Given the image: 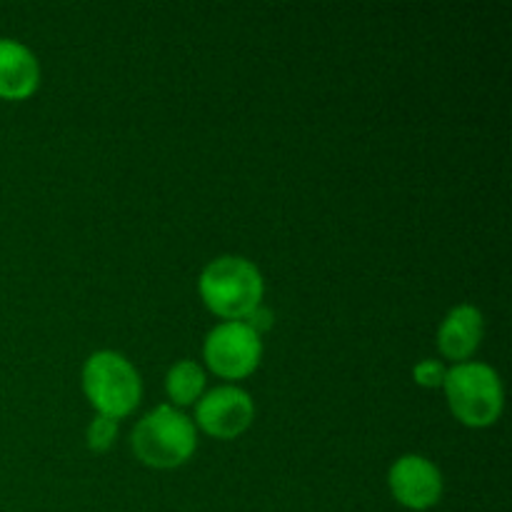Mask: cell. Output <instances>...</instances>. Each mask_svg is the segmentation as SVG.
<instances>
[{
  "label": "cell",
  "instance_id": "1",
  "mask_svg": "<svg viewBox=\"0 0 512 512\" xmlns=\"http://www.w3.org/2000/svg\"><path fill=\"white\" fill-rule=\"evenodd\" d=\"M200 295L215 315L240 320L253 313L263 300V278L258 268L245 258L225 255L203 270Z\"/></svg>",
  "mask_w": 512,
  "mask_h": 512
},
{
  "label": "cell",
  "instance_id": "2",
  "mask_svg": "<svg viewBox=\"0 0 512 512\" xmlns=\"http://www.w3.org/2000/svg\"><path fill=\"white\" fill-rule=\"evenodd\" d=\"M445 395L460 423L485 428L503 410V385L498 373L483 363H463L445 373Z\"/></svg>",
  "mask_w": 512,
  "mask_h": 512
},
{
  "label": "cell",
  "instance_id": "3",
  "mask_svg": "<svg viewBox=\"0 0 512 512\" xmlns=\"http://www.w3.org/2000/svg\"><path fill=\"white\" fill-rule=\"evenodd\" d=\"M133 450L150 468H178L195 450L193 423L170 405H160L138 423Z\"/></svg>",
  "mask_w": 512,
  "mask_h": 512
},
{
  "label": "cell",
  "instance_id": "4",
  "mask_svg": "<svg viewBox=\"0 0 512 512\" xmlns=\"http://www.w3.org/2000/svg\"><path fill=\"white\" fill-rule=\"evenodd\" d=\"M83 388L100 415L125 418L140 400V378L133 365L118 353L90 355L83 368Z\"/></svg>",
  "mask_w": 512,
  "mask_h": 512
},
{
  "label": "cell",
  "instance_id": "5",
  "mask_svg": "<svg viewBox=\"0 0 512 512\" xmlns=\"http://www.w3.org/2000/svg\"><path fill=\"white\" fill-rule=\"evenodd\" d=\"M263 355L260 335L240 320L218 325L205 340V363L220 378L238 380L253 373Z\"/></svg>",
  "mask_w": 512,
  "mask_h": 512
},
{
  "label": "cell",
  "instance_id": "6",
  "mask_svg": "<svg viewBox=\"0 0 512 512\" xmlns=\"http://www.w3.org/2000/svg\"><path fill=\"white\" fill-rule=\"evenodd\" d=\"M195 418L208 435L230 440L253 423V400L238 388H218L200 400Z\"/></svg>",
  "mask_w": 512,
  "mask_h": 512
},
{
  "label": "cell",
  "instance_id": "7",
  "mask_svg": "<svg viewBox=\"0 0 512 512\" xmlns=\"http://www.w3.org/2000/svg\"><path fill=\"white\" fill-rule=\"evenodd\" d=\"M390 490L405 508L428 510L443 495V478L430 460L420 455H405L390 470Z\"/></svg>",
  "mask_w": 512,
  "mask_h": 512
},
{
  "label": "cell",
  "instance_id": "8",
  "mask_svg": "<svg viewBox=\"0 0 512 512\" xmlns=\"http://www.w3.org/2000/svg\"><path fill=\"white\" fill-rule=\"evenodd\" d=\"M40 68L35 55L18 40L0 38V98L23 100L35 93Z\"/></svg>",
  "mask_w": 512,
  "mask_h": 512
},
{
  "label": "cell",
  "instance_id": "9",
  "mask_svg": "<svg viewBox=\"0 0 512 512\" xmlns=\"http://www.w3.org/2000/svg\"><path fill=\"white\" fill-rule=\"evenodd\" d=\"M483 315L473 305H460L443 320L438 333V345L445 358L465 360L475 353L483 340Z\"/></svg>",
  "mask_w": 512,
  "mask_h": 512
},
{
  "label": "cell",
  "instance_id": "10",
  "mask_svg": "<svg viewBox=\"0 0 512 512\" xmlns=\"http://www.w3.org/2000/svg\"><path fill=\"white\" fill-rule=\"evenodd\" d=\"M205 385L203 370L198 368L190 360H180L178 365H173L168 373V380H165V388H168V395L173 398V403L178 405H190L200 398Z\"/></svg>",
  "mask_w": 512,
  "mask_h": 512
},
{
  "label": "cell",
  "instance_id": "11",
  "mask_svg": "<svg viewBox=\"0 0 512 512\" xmlns=\"http://www.w3.org/2000/svg\"><path fill=\"white\" fill-rule=\"evenodd\" d=\"M115 435H118V425H115V420L105 418V415H98L88 428V448L95 450V453H103V450H108L110 445H113Z\"/></svg>",
  "mask_w": 512,
  "mask_h": 512
},
{
  "label": "cell",
  "instance_id": "12",
  "mask_svg": "<svg viewBox=\"0 0 512 512\" xmlns=\"http://www.w3.org/2000/svg\"><path fill=\"white\" fill-rule=\"evenodd\" d=\"M445 373H448V370L440 363H435V360H423V363L415 365L413 370L415 383L423 385V388H440V385L445 383Z\"/></svg>",
  "mask_w": 512,
  "mask_h": 512
},
{
  "label": "cell",
  "instance_id": "13",
  "mask_svg": "<svg viewBox=\"0 0 512 512\" xmlns=\"http://www.w3.org/2000/svg\"><path fill=\"white\" fill-rule=\"evenodd\" d=\"M245 325H248L250 330H253L255 335H260V333H265V330L270 328V325H273V313H270L268 308H255L253 313H248L245 315Z\"/></svg>",
  "mask_w": 512,
  "mask_h": 512
}]
</instances>
